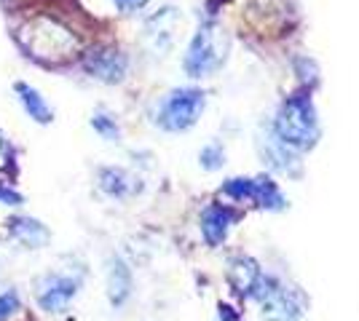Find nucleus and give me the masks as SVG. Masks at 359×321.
<instances>
[{"mask_svg": "<svg viewBox=\"0 0 359 321\" xmlns=\"http://www.w3.org/2000/svg\"><path fill=\"white\" fill-rule=\"evenodd\" d=\"M273 139L290 150H309L319 139V118L311 97L298 94L279 107L273 121Z\"/></svg>", "mask_w": 359, "mask_h": 321, "instance_id": "1", "label": "nucleus"}, {"mask_svg": "<svg viewBox=\"0 0 359 321\" xmlns=\"http://www.w3.org/2000/svg\"><path fill=\"white\" fill-rule=\"evenodd\" d=\"M225 57H228L225 32L215 22H207L194 35L182 64H185V73L191 78H210L225 64Z\"/></svg>", "mask_w": 359, "mask_h": 321, "instance_id": "2", "label": "nucleus"}, {"mask_svg": "<svg viewBox=\"0 0 359 321\" xmlns=\"http://www.w3.org/2000/svg\"><path fill=\"white\" fill-rule=\"evenodd\" d=\"M204 105H207V94L201 89H175L166 94L156 110V126L172 134L188 131L201 118Z\"/></svg>", "mask_w": 359, "mask_h": 321, "instance_id": "3", "label": "nucleus"}, {"mask_svg": "<svg viewBox=\"0 0 359 321\" xmlns=\"http://www.w3.org/2000/svg\"><path fill=\"white\" fill-rule=\"evenodd\" d=\"M255 297L263 306V316L269 321H298L306 311V297L295 287H290L285 281H276L263 276Z\"/></svg>", "mask_w": 359, "mask_h": 321, "instance_id": "4", "label": "nucleus"}, {"mask_svg": "<svg viewBox=\"0 0 359 321\" xmlns=\"http://www.w3.org/2000/svg\"><path fill=\"white\" fill-rule=\"evenodd\" d=\"M223 193L236 201H252L263 209L279 212L285 209V196L279 190V185L269 177H236L223 185Z\"/></svg>", "mask_w": 359, "mask_h": 321, "instance_id": "5", "label": "nucleus"}, {"mask_svg": "<svg viewBox=\"0 0 359 321\" xmlns=\"http://www.w3.org/2000/svg\"><path fill=\"white\" fill-rule=\"evenodd\" d=\"M81 278L67 273H48L35 281V300L46 313H62L78 294Z\"/></svg>", "mask_w": 359, "mask_h": 321, "instance_id": "6", "label": "nucleus"}, {"mask_svg": "<svg viewBox=\"0 0 359 321\" xmlns=\"http://www.w3.org/2000/svg\"><path fill=\"white\" fill-rule=\"evenodd\" d=\"M126 67H129V59L118 48H97L83 59V70L102 83H121L126 78Z\"/></svg>", "mask_w": 359, "mask_h": 321, "instance_id": "7", "label": "nucleus"}, {"mask_svg": "<svg viewBox=\"0 0 359 321\" xmlns=\"http://www.w3.org/2000/svg\"><path fill=\"white\" fill-rule=\"evenodd\" d=\"M233 222H236V212L231 206L215 204L210 209H204V214H201V233H204L207 244L210 246L223 244L228 230L233 228Z\"/></svg>", "mask_w": 359, "mask_h": 321, "instance_id": "8", "label": "nucleus"}, {"mask_svg": "<svg viewBox=\"0 0 359 321\" xmlns=\"http://www.w3.org/2000/svg\"><path fill=\"white\" fill-rule=\"evenodd\" d=\"M8 233L16 244H22L25 249H41L51 241V233L43 222H38L35 217H11L8 220Z\"/></svg>", "mask_w": 359, "mask_h": 321, "instance_id": "9", "label": "nucleus"}, {"mask_svg": "<svg viewBox=\"0 0 359 321\" xmlns=\"http://www.w3.org/2000/svg\"><path fill=\"white\" fill-rule=\"evenodd\" d=\"M16 94H19V102H22V107L27 110V115H30L35 123H51L54 121V110L48 107V102L43 99V94L35 92L30 83H14Z\"/></svg>", "mask_w": 359, "mask_h": 321, "instance_id": "10", "label": "nucleus"}, {"mask_svg": "<svg viewBox=\"0 0 359 321\" xmlns=\"http://www.w3.org/2000/svg\"><path fill=\"white\" fill-rule=\"evenodd\" d=\"M100 187H102V193L113 196V199H126L137 190L135 177L118 166H107L100 171Z\"/></svg>", "mask_w": 359, "mask_h": 321, "instance_id": "11", "label": "nucleus"}, {"mask_svg": "<svg viewBox=\"0 0 359 321\" xmlns=\"http://www.w3.org/2000/svg\"><path fill=\"white\" fill-rule=\"evenodd\" d=\"M107 287H110V300H113V306H121V303L129 297V290H132V276H129V268H126L121 260L113 262Z\"/></svg>", "mask_w": 359, "mask_h": 321, "instance_id": "12", "label": "nucleus"}, {"mask_svg": "<svg viewBox=\"0 0 359 321\" xmlns=\"http://www.w3.org/2000/svg\"><path fill=\"white\" fill-rule=\"evenodd\" d=\"M260 278H263V273H260V268H257L252 260L236 262V268H233V284H236V290H239L241 294H255Z\"/></svg>", "mask_w": 359, "mask_h": 321, "instance_id": "13", "label": "nucleus"}, {"mask_svg": "<svg viewBox=\"0 0 359 321\" xmlns=\"http://www.w3.org/2000/svg\"><path fill=\"white\" fill-rule=\"evenodd\" d=\"M22 311V297L14 287H0V321L14 319Z\"/></svg>", "mask_w": 359, "mask_h": 321, "instance_id": "14", "label": "nucleus"}, {"mask_svg": "<svg viewBox=\"0 0 359 321\" xmlns=\"http://www.w3.org/2000/svg\"><path fill=\"white\" fill-rule=\"evenodd\" d=\"M91 126L97 129L100 137L110 139V142H118L121 139V129H118V123H116V118H110L105 113H97V115L91 118Z\"/></svg>", "mask_w": 359, "mask_h": 321, "instance_id": "15", "label": "nucleus"}, {"mask_svg": "<svg viewBox=\"0 0 359 321\" xmlns=\"http://www.w3.org/2000/svg\"><path fill=\"white\" fill-rule=\"evenodd\" d=\"M223 158H225L223 148H220V145H210V148L201 153V166H204V169H217L220 164H223Z\"/></svg>", "mask_w": 359, "mask_h": 321, "instance_id": "16", "label": "nucleus"}, {"mask_svg": "<svg viewBox=\"0 0 359 321\" xmlns=\"http://www.w3.org/2000/svg\"><path fill=\"white\" fill-rule=\"evenodd\" d=\"M14 166V148L8 145V139L0 134V171Z\"/></svg>", "mask_w": 359, "mask_h": 321, "instance_id": "17", "label": "nucleus"}, {"mask_svg": "<svg viewBox=\"0 0 359 321\" xmlns=\"http://www.w3.org/2000/svg\"><path fill=\"white\" fill-rule=\"evenodd\" d=\"M22 196L16 193L14 187H8V185H0V206H22Z\"/></svg>", "mask_w": 359, "mask_h": 321, "instance_id": "18", "label": "nucleus"}, {"mask_svg": "<svg viewBox=\"0 0 359 321\" xmlns=\"http://www.w3.org/2000/svg\"><path fill=\"white\" fill-rule=\"evenodd\" d=\"M113 3L118 6V11H123V14H135V11L148 6V0H113Z\"/></svg>", "mask_w": 359, "mask_h": 321, "instance_id": "19", "label": "nucleus"}]
</instances>
